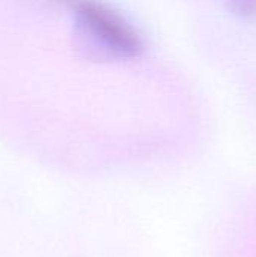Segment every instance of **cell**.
I'll list each match as a JSON object with an SVG mask.
<instances>
[{
    "mask_svg": "<svg viewBox=\"0 0 256 257\" xmlns=\"http://www.w3.org/2000/svg\"><path fill=\"white\" fill-rule=\"evenodd\" d=\"M229 11L240 18H255L256 0H228Z\"/></svg>",
    "mask_w": 256,
    "mask_h": 257,
    "instance_id": "obj_2",
    "label": "cell"
},
{
    "mask_svg": "<svg viewBox=\"0 0 256 257\" xmlns=\"http://www.w3.org/2000/svg\"><path fill=\"white\" fill-rule=\"evenodd\" d=\"M69 9L88 53L101 60L133 59L142 54L143 41L131 24L98 0H51Z\"/></svg>",
    "mask_w": 256,
    "mask_h": 257,
    "instance_id": "obj_1",
    "label": "cell"
}]
</instances>
